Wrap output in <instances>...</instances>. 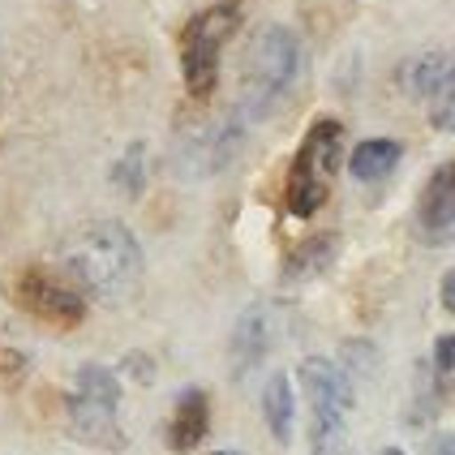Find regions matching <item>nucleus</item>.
I'll use <instances>...</instances> for the list:
<instances>
[{"instance_id":"20e7f679","label":"nucleus","mask_w":455,"mask_h":455,"mask_svg":"<svg viewBox=\"0 0 455 455\" xmlns=\"http://www.w3.org/2000/svg\"><path fill=\"white\" fill-rule=\"evenodd\" d=\"M301 391H305V404H309V447L314 455H327L335 447H344V421L353 412V379L344 374V365H335L327 356H305L301 370Z\"/></svg>"},{"instance_id":"4468645a","label":"nucleus","mask_w":455,"mask_h":455,"mask_svg":"<svg viewBox=\"0 0 455 455\" xmlns=\"http://www.w3.org/2000/svg\"><path fill=\"white\" fill-rule=\"evenodd\" d=\"M335 250H339V236L335 232H323V236H309L305 245L288 253L283 262V279H314L323 275L331 262H335Z\"/></svg>"},{"instance_id":"6e6552de","label":"nucleus","mask_w":455,"mask_h":455,"mask_svg":"<svg viewBox=\"0 0 455 455\" xmlns=\"http://www.w3.org/2000/svg\"><path fill=\"white\" fill-rule=\"evenodd\" d=\"M417 232L430 245H455V159L438 164L417 198Z\"/></svg>"},{"instance_id":"0eeeda50","label":"nucleus","mask_w":455,"mask_h":455,"mask_svg":"<svg viewBox=\"0 0 455 455\" xmlns=\"http://www.w3.org/2000/svg\"><path fill=\"white\" fill-rule=\"evenodd\" d=\"M13 301L22 305L26 314L56 323V327H77L86 318V297L77 292L74 283L44 275V271H22L13 283Z\"/></svg>"},{"instance_id":"a211bd4d","label":"nucleus","mask_w":455,"mask_h":455,"mask_svg":"<svg viewBox=\"0 0 455 455\" xmlns=\"http://www.w3.org/2000/svg\"><path fill=\"white\" fill-rule=\"evenodd\" d=\"M430 121L438 133H455V60H447V74L430 95Z\"/></svg>"},{"instance_id":"6ab92c4d","label":"nucleus","mask_w":455,"mask_h":455,"mask_svg":"<svg viewBox=\"0 0 455 455\" xmlns=\"http://www.w3.org/2000/svg\"><path fill=\"white\" fill-rule=\"evenodd\" d=\"M426 455H455V434H434L426 443Z\"/></svg>"},{"instance_id":"ddd939ff","label":"nucleus","mask_w":455,"mask_h":455,"mask_svg":"<svg viewBox=\"0 0 455 455\" xmlns=\"http://www.w3.org/2000/svg\"><path fill=\"white\" fill-rule=\"evenodd\" d=\"M262 417H267L271 438L288 447L292 421H297V395H292V379L288 374H271L267 379V387H262Z\"/></svg>"},{"instance_id":"423d86ee","label":"nucleus","mask_w":455,"mask_h":455,"mask_svg":"<svg viewBox=\"0 0 455 455\" xmlns=\"http://www.w3.org/2000/svg\"><path fill=\"white\" fill-rule=\"evenodd\" d=\"M236 26H241V4L236 0L211 4L185 26V35H180V74H185V86H189L194 100H206L215 91L220 52L236 35Z\"/></svg>"},{"instance_id":"9d476101","label":"nucleus","mask_w":455,"mask_h":455,"mask_svg":"<svg viewBox=\"0 0 455 455\" xmlns=\"http://www.w3.org/2000/svg\"><path fill=\"white\" fill-rule=\"evenodd\" d=\"M271 353V318L262 305H250L232 327V379H245Z\"/></svg>"},{"instance_id":"f3484780","label":"nucleus","mask_w":455,"mask_h":455,"mask_svg":"<svg viewBox=\"0 0 455 455\" xmlns=\"http://www.w3.org/2000/svg\"><path fill=\"white\" fill-rule=\"evenodd\" d=\"M147 147L142 142H133L121 159H116V168H112V185L121 189V194H129V198H138L142 194V180H147Z\"/></svg>"},{"instance_id":"aec40b11","label":"nucleus","mask_w":455,"mask_h":455,"mask_svg":"<svg viewBox=\"0 0 455 455\" xmlns=\"http://www.w3.org/2000/svg\"><path fill=\"white\" fill-rule=\"evenodd\" d=\"M438 301H443V309L447 314H455V267L443 275V288H438Z\"/></svg>"},{"instance_id":"5701e85b","label":"nucleus","mask_w":455,"mask_h":455,"mask_svg":"<svg viewBox=\"0 0 455 455\" xmlns=\"http://www.w3.org/2000/svg\"><path fill=\"white\" fill-rule=\"evenodd\" d=\"M211 455H241V451H211Z\"/></svg>"},{"instance_id":"412c9836","label":"nucleus","mask_w":455,"mask_h":455,"mask_svg":"<svg viewBox=\"0 0 455 455\" xmlns=\"http://www.w3.org/2000/svg\"><path fill=\"white\" fill-rule=\"evenodd\" d=\"M379 455H404V451H400V447H382Z\"/></svg>"},{"instance_id":"9b49d317","label":"nucleus","mask_w":455,"mask_h":455,"mask_svg":"<svg viewBox=\"0 0 455 455\" xmlns=\"http://www.w3.org/2000/svg\"><path fill=\"white\" fill-rule=\"evenodd\" d=\"M206 430H211V400H206V391H198V387L180 391L177 408H172V421H168V447L172 451H194L206 438Z\"/></svg>"},{"instance_id":"39448f33","label":"nucleus","mask_w":455,"mask_h":455,"mask_svg":"<svg viewBox=\"0 0 455 455\" xmlns=\"http://www.w3.org/2000/svg\"><path fill=\"white\" fill-rule=\"evenodd\" d=\"M121 382L108 365H82L74 382V395L65 404V417H69V434L91 443V447H103V451H121L125 447V430H121Z\"/></svg>"},{"instance_id":"2eb2a0df","label":"nucleus","mask_w":455,"mask_h":455,"mask_svg":"<svg viewBox=\"0 0 455 455\" xmlns=\"http://www.w3.org/2000/svg\"><path fill=\"white\" fill-rule=\"evenodd\" d=\"M443 74H447V56H438V52L412 56L404 65V91L412 100H430L438 91V82H443Z\"/></svg>"},{"instance_id":"1a4fd4ad","label":"nucleus","mask_w":455,"mask_h":455,"mask_svg":"<svg viewBox=\"0 0 455 455\" xmlns=\"http://www.w3.org/2000/svg\"><path fill=\"white\" fill-rule=\"evenodd\" d=\"M241 142H245V116L232 112L228 121L211 125L203 138H194V142L185 147V155H180V172H185V177H211V172H224L228 164L236 159Z\"/></svg>"},{"instance_id":"f03ea898","label":"nucleus","mask_w":455,"mask_h":455,"mask_svg":"<svg viewBox=\"0 0 455 455\" xmlns=\"http://www.w3.org/2000/svg\"><path fill=\"white\" fill-rule=\"evenodd\" d=\"M301 74V39L288 26H262L245 52V74H241V116L262 121L275 108L288 86Z\"/></svg>"},{"instance_id":"f257e3e1","label":"nucleus","mask_w":455,"mask_h":455,"mask_svg":"<svg viewBox=\"0 0 455 455\" xmlns=\"http://www.w3.org/2000/svg\"><path fill=\"white\" fill-rule=\"evenodd\" d=\"M60 262L82 297L121 305L142 288V245L116 220H91L60 241Z\"/></svg>"},{"instance_id":"f8f14e48","label":"nucleus","mask_w":455,"mask_h":455,"mask_svg":"<svg viewBox=\"0 0 455 455\" xmlns=\"http://www.w3.org/2000/svg\"><path fill=\"white\" fill-rule=\"evenodd\" d=\"M400 159H404V147L395 142V138H365V142H356L353 155H348V168H353L356 180H382L391 177L395 168H400Z\"/></svg>"},{"instance_id":"4be33fe9","label":"nucleus","mask_w":455,"mask_h":455,"mask_svg":"<svg viewBox=\"0 0 455 455\" xmlns=\"http://www.w3.org/2000/svg\"><path fill=\"white\" fill-rule=\"evenodd\" d=\"M327 455H348V451H344V447H335V451H327Z\"/></svg>"},{"instance_id":"7ed1b4c3","label":"nucleus","mask_w":455,"mask_h":455,"mask_svg":"<svg viewBox=\"0 0 455 455\" xmlns=\"http://www.w3.org/2000/svg\"><path fill=\"white\" fill-rule=\"evenodd\" d=\"M339 151H344V125L335 116H323L305 129L297 159L288 168V185H283V203L297 220L318 215L331 198V177L339 168Z\"/></svg>"},{"instance_id":"dca6fc26","label":"nucleus","mask_w":455,"mask_h":455,"mask_svg":"<svg viewBox=\"0 0 455 455\" xmlns=\"http://www.w3.org/2000/svg\"><path fill=\"white\" fill-rule=\"evenodd\" d=\"M455 391V331L438 335L430 353V400L443 404L447 395Z\"/></svg>"}]
</instances>
